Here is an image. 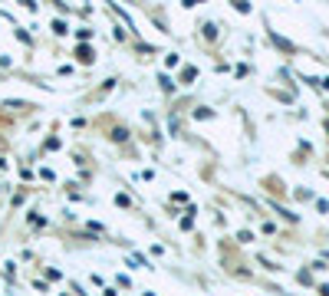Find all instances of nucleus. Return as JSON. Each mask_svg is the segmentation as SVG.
Masks as SVG:
<instances>
[{
	"mask_svg": "<svg viewBox=\"0 0 329 296\" xmlns=\"http://www.w3.org/2000/svg\"><path fill=\"white\" fill-rule=\"evenodd\" d=\"M79 60L82 63H93V49H89V46H79Z\"/></svg>",
	"mask_w": 329,
	"mask_h": 296,
	"instance_id": "nucleus-1",
	"label": "nucleus"
},
{
	"mask_svg": "<svg viewBox=\"0 0 329 296\" xmlns=\"http://www.w3.org/2000/svg\"><path fill=\"white\" fill-rule=\"evenodd\" d=\"M112 138H115V142H125V138H129V132H125V129H115V132H112Z\"/></svg>",
	"mask_w": 329,
	"mask_h": 296,
	"instance_id": "nucleus-2",
	"label": "nucleus"
},
{
	"mask_svg": "<svg viewBox=\"0 0 329 296\" xmlns=\"http://www.w3.org/2000/svg\"><path fill=\"white\" fill-rule=\"evenodd\" d=\"M204 37H207V40H214V37H218V30H214V23H204Z\"/></svg>",
	"mask_w": 329,
	"mask_h": 296,
	"instance_id": "nucleus-3",
	"label": "nucleus"
}]
</instances>
